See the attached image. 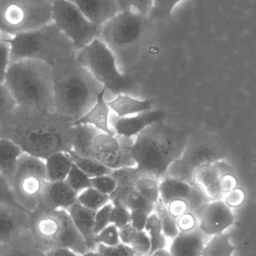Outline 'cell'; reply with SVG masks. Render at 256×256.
<instances>
[{
    "label": "cell",
    "mask_w": 256,
    "mask_h": 256,
    "mask_svg": "<svg viewBox=\"0 0 256 256\" xmlns=\"http://www.w3.org/2000/svg\"><path fill=\"white\" fill-rule=\"evenodd\" d=\"M47 182L45 160L24 152L11 184L17 200L27 210L33 212L40 203Z\"/></svg>",
    "instance_id": "11"
},
{
    "label": "cell",
    "mask_w": 256,
    "mask_h": 256,
    "mask_svg": "<svg viewBox=\"0 0 256 256\" xmlns=\"http://www.w3.org/2000/svg\"><path fill=\"white\" fill-rule=\"evenodd\" d=\"M185 0H153L149 18L154 21L166 20L172 15L175 8Z\"/></svg>",
    "instance_id": "36"
},
{
    "label": "cell",
    "mask_w": 256,
    "mask_h": 256,
    "mask_svg": "<svg viewBox=\"0 0 256 256\" xmlns=\"http://www.w3.org/2000/svg\"><path fill=\"white\" fill-rule=\"evenodd\" d=\"M29 230L45 252L64 248L81 256L89 251L67 210H54L39 204L29 216Z\"/></svg>",
    "instance_id": "5"
},
{
    "label": "cell",
    "mask_w": 256,
    "mask_h": 256,
    "mask_svg": "<svg viewBox=\"0 0 256 256\" xmlns=\"http://www.w3.org/2000/svg\"><path fill=\"white\" fill-rule=\"evenodd\" d=\"M45 165L48 182H63L66 180L73 162L69 152H58L45 158Z\"/></svg>",
    "instance_id": "25"
},
{
    "label": "cell",
    "mask_w": 256,
    "mask_h": 256,
    "mask_svg": "<svg viewBox=\"0 0 256 256\" xmlns=\"http://www.w3.org/2000/svg\"><path fill=\"white\" fill-rule=\"evenodd\" d=\"M118 232L121 243L130 245L131 242L138 231L131 225V224H129L121 228H119Z\"/></svg>",
    "instance_id": "54"
},
{
    "label": "cell",
    "mask_w": 256,
    "mask_h": 256,
    "mask_svg": "<svg viewBox=\"0 0 256 256\" xmlns=\"http://www.w3.org/2000/svg\"><path fill=\"white\" fill-rule=\"evenodd\" d=\"M51 16L53 24L72 42L75 52L99 36V28L69 0H54Z\"/></svg>",
    "instance_id": "12"
},
{
    "label": "cell",
    "mask_w": 256,
    "mask_h": 256,
    "mask_svg": "<svg viewBox=\"0 0 256 256\" xmlns=\"http://www.w3.org/2000/svg\"><path fill=\"white\" fill-rule=\"evenodd\" d=\"M204 236L198 226L190 232H180L170 246L171 256H201L206 244Z\"/></svg>",
    "instance_id": "20"
},
{
    "label": "cell",
    "mask_w": 256,
    "mask_h": 256,
    "mask_svg": "<svg viewBox=\"0 0 256 256\" xmlns=\"http://www.w3.org/2000/svg\"><path fill=\"white\" fill-rule=\"evenodd\" d=\"M81 256H102L97 251L89 250L86 252L85 254H82Z\"/></svg>",
    "instance_id": "57"
},
{
    "label": "cell",
    "mask_w": 256,
    "mask_h": 256,
    "mask_svg": "<svg viewBox=\"0 0 256 256\" xmlns=\"http://www.w3.org/2000/svg\"><path fill=\"white\" fill-rule=\"evenodd\" d=\"M92 188L99 191L102 194L110 196L117 186V182L114 178L110 176H102L90 178Z\"/></svg>",
    "instance_id": "44"
},
{
    "label": "cell",
    "mask_w": 256,
    "mask_h": 256,
    "mask_svg": "<svg viewBox=\"0 0 256 256\" xmlns=\"http://www.w3.org/2000/svg\"><path fill=\"white\" fill-rule=\"evenodd\" d=\"M166 208L168 213L176 219L188 212L187 203L184 200H177L170 202L167 204Z\"/></svg>",
    "instance_id": "53"
},
{
    "label": "cell",
    "mask_w": 256,
    "mask_h": 256,
    "mask_svg": "<svg viewBox=\"0 0 256 256\" xmlns=\"http://www.w3.org/2000/svg\"><path fill=\"white\" fill-rule=\"evenodd\" d=\"M246 200V192L242 188H234L232 190L225 194L223 201L230 208H236L243 204Z\"/></svg>",
    "instance_id": "49"
},
{
    "label": "cell",
    "mask_w": 256,
    "mask_h": 256,
    "mask_svg": "<svg viewBox=\"0 0 256 256\" xmlns=\"http://www.w3.org/2000/svg\"><path fill=\"white\" fill-rule=\"evenodd\" d=\"M4 84L15 98L18 106L56 112L52 66L50 64L33 60L11 62Z\"/></svg>",
    "instance_id": "4"
},
{
    "label": "cell",
    "mask_w": 256,
    "mask_h": 256,
    "mask_svg": "<svg viewBox=\"0 0 256 256\" xmlns=\"http://www.w3.org/2000/svg\"><path fill=\"white\" fill-rule=\"evenodd\" d=\"M96 251L102 256H136L129 245L122 243L114 246L98 244Z\"/></svg>",
    "instance_id": "45"
},
{
    "label": "cell",
    "mask_w": 256,
    "mask_h": 256,
    "mask_svg": "<svg viewBox=\"0 0 256 256\" xmlns=\"http://www.w3.org/2000/svg\"><path fill=\"white\" fill-rule=\"evenodd\" d=\"M131 225L137 231H144L150 214L142 210H130Z\"/></svg>",
    "instance_id": "52"
},
{
    "label": "cell",
    "mask_w": 256,
    "mask_h": 256,
    "mask_svg": "<svg viewBox=\"0 0 256 256\" xmlns=\"http://www.w3.org/2000/svg\"><path fill=\"white\" fill-rule=\"evenodd\" d=\"M228 173H234V168L226 159L215 161L197 168L193 174L192 184L194 186L204 189Z\"/></svg>",
    "instance_id": "23"
},
{
    "label": "cell",
    "mask_w": 256,
    "mask_h": 256,
    "mask_svg": "<svg viewBox=\"0 0 256 256\" xmlns=\"http://www.w3.org/2000/svg\"><path fill=\"white\" fill-rule=\"evenodd\" d=\"M112 206V203L110 202L109 203L105 204V206L101 208L99 210L96 212L94 226V231L96 234L100 232L103 228L111 224V222H110V214H111Z\"/></svg>",
    "instance_id": "48"
},
{
    "label": "cell",
    "mask_w": 256,
    "mask_h": 256,
    "mask_svg": "<svg viewBox=\"0 0 256 256\" xmlns=\"http://www.w3.org/2000/svg\"><path fill=\"white\" fill-rule=\"evenodd\" d=\"M110 202V196L102 194L93 188H87L78 195V202L95 212Z\"/></svg>",
    "instance_id": "34"
},
{
    "label": "cell",
    "mask_w": 256,
    "mask_h": 256,
    "mask_svg": "<svg viewBox=\"0 0 256 256\" xmlns=\"http://www.w3.org/2000/svg\"><path fill=\"white\" fill-rule=\"evenodd\" d=\"M129 246L136 256H147L151 249L150 238L145 231H138Z\"/></svg>",
    "instance_id": "42"
},
{
    "label": "cell",
    "mask_w": 256,
    "mask_h": 256,
    "mask_svg": "<svg viewBox=\"0 0 256 256\" xmlns=\"http://www.w3.org/2000/svg\"><path fill=\"white\" fill-rule=\"evenodd\" d=\"M155 212L159 216L161 228H162L164 236L166 238L173 240L180 232L177 225V219L173 218L168 213L166 206H164L160 201L155 206Z\"/></svg>",
    "instance_id": "35"
},
{
    "label": "cell",
    "mask_w": 256,
    "mask_h": 256,
    "mask_svg": "<svg viewBox=\"0 0 256 256\" xmlns=\"http://www.w3.org/2000/svg\"><path fill=\"white\" fill-rule=\"evenodd\" d=\"M18 104L4 84L0 82V126L6 122L15 112Z\"/></svg>",
    "instance_id": "37"
},
{
    "label": "cell",
    "mask_w": 256,
    "mask_h": 256,
    "mask_svg": "<svg viewBox=\"0 0 256 256\" xmlns=\"http://www.w3.org/2000/svg\"><path fill=\"white\" fill-rule=\"evenodd\" d=\"M98 28L120 10L117 0H69Z\"/></svg>",
    "instance_id": "17"
},
{
    "label": "cell",
    "mask_w": 256,
    "mask_h": 256,
    "mask_svg": "<svg viewBox=\"0 0 256 256\" xmlns=\"http://www.w3.org/2000/svg\"><path fill=\"white\" fill-rule=\"evenodd\" d=\"M243 244L234 246L230 243V236L226 233L211 236V238L204 245L201 256H231L236 250Z\"/></svg>",
    "instance_id": "29"
},
{
    "label": "cell",
    "mask_w": 256,
    "mask_h": 256,
    "mask_svg": "<svg viewBox=\"0 0 256 256\" xmlns=\"http://www.w3.org/2000/svg\"><path fill=\"white\" fill-rule=\"evenodd\" d=\"M226 150L220 140L203 132L189 134L187 142L180 158L170 165L165 177L192 184L197 168L205 164L226 159Z\"/></svg>",
    "instance_id": "8"
},
{
    "label": "cell",
    "mask_w": 256,
    "mask_h": 256,
    "mask_svg": "<svg viewBox=\"0 0 256 256\" xmlns=\"http://www.w3.org/2000/svg\"><path fill=\"white\" fill-rule=\"evenodd\" d=\"M10 36H7V34H4V33L0 32V40H6V39L10 38Z\"/></svg>",
    "instance_id": "58"
},
{
    "label": "cell",
    "mask_w": 256,
    "mask_h": 256,
    "mask_svg": "<svg viewBox=\"0 0 256 256\" xmlns=\"http://www.w3.org/2000/svg\"><path fill=\"white\" fill-rule=\"evenodd\" d=\"M96 242L97 244L108 246H117L121 243L119 237L118 228L111 224L96 234Z\"/></svg>",
    "instance_id": "41"
},
{
    "label": "cell",
    "mask_w": 256,
    "mask_h": 256,
    "mask_svg": "<svg viewBox=\"0 0 256 256\" xmlns=\"http://www.w3.org/2000/svg\"><path fill=\"white\" fill-rule=\"evenodd\" d=\"M21 213L24 212L0 204V244L7 242L28 228H24L21 225L23 224L21 218L19 219L18 216Z\"/></svg>",
    "instance_id": "27"
},
{
    "label": "cell",
    "mask_w": 256,
    "mask_h": 256,
    "mask_svg": "<svg viewBox=\"0 0 256 256\" xmlns=\"http://www.w3.org/2000/svg\"><path fill=\"white\" fill-rule=\"evenodd\" d=\"M78 202V194L66 180L47 182L41 196L42 206L54 210H67Z\"/></svg>",
    "instance_id": "16"
},
{
    "label": "cell",
    "mask_w": 256,
    "mask_h": 256,
    "mask_svg": "<svg viewBox=\"0 0 256 256\" xmlns=\"http://www.w3.org/2000/svg\"><path fill=\"white\" fill-rule=\"evenodd\" d=\"M106 92V90L104 88L99 93L94 105L73 124H87L105 134L117 136L109 126V117L111 111L108 102L105 100Z\"/></svg>",
    "instance_id": "19"
},
{
    "label": "cell",
    "mask_w": 256,
    "mask_h": 256,
    "mask_svg": "<svg viewBox=\"0 0 256 256\" xmlns=\"http://www.w3.org/2000/svg\"><path fill=\"white\" fill-rule=\"evenodd\" d=\"M218 184L224 197L225 194L238 186V180L234 173H228L222 176L218 180Z\"/></svg>",
    "instance_id": "51"
},
{
    "label": "cell",
    "mask_w": 256,
    "mask_h": 256,
    "mask_svg": "<svg viewBox=\"0 0 256 256\" xmlns=\"http://www.w3.org/2000/svg\"><path fill=\"white\" fill-rule=\"evenodd\" d=\"M75 60L78 66L87 69L107 92L126 94L133 87L132 76L120 72L114 51L99 38L75 52Z\"/></svg>",
    "instance_id": "7"
},
{
    "label": "cell",
    "mask_w": 256,
    "mask_h": 256,
    "mask_svg": "<svg viewBox=\"0 0 256 256\" xmlns=\"http://www.w3.org/2000/svg\"><path fill=\"white\" fill-rule=\"evenodd\" d=\"M11 46L6 40H0V82L4 84L11 64Z\"/></svg>",
    "instance_id": "47"
},
{
    "label": "cell",
    "mask_w": 256,
    "mask_h": 256,
    "mask_svg": "<svg viewBox=\"0 0 256 256\" xmlns=\"http://www.w3.org/2000/svg\"><path fill=\"white\" fill-rule=\"evenodd\" d=\"M0 256H45V252L38 246L28 227L0 244Z\"/></svg>",
    "instance_id": "21"
},
{
    "label": "cell",
    "mask_w": 256,
    "mask_h": 256,
    "mask_svg": "<svg viewBox=\"0 0 256 256\" xmlns=\"http://www.w3.org/2000/svg\"><path fill=\"white\" fill-rule=\"evenodd\" d=\"M154 100L152 98L140 99L131 97L127 94H117L114 100L108 102L111 112L117 117L130 116L153 109Z\"/></svg>",
    "instance_id": "22"
},
{
    "label": "cell",
    "mask_w": 256,
    "mask_h": 256,
    "mask_svg": "<svg viewBox=\"0 0 256 256\" xmlns=\"http://www.w3.org/2000/svg\"><path fill=\"white\" fill-rule=\"evenodd\" d=\"M45 256H81L78 255L76 252H73L69 249H61L51 250L45 252Z\"/></svg>",
    "instance_id": "55"
},
{
    "label": "cell",
    "mask_w": 256,
    "mask_h": 256,
    "mask_svg": "<svg viewBox=\"0 0 256 256\" xmlns=\"http://www.w3.org/2000/svg\"><path fill=\"white\" fill-rule=\"evenodd\" d=\"M111 203L113 206L110 214V222L115 225L118 228L130 224V210L120 203Z\"/></svg>",
    "instance_id": "40"
},
{
    "label": "cell",
    "mask_w": 256,
    "mask_h": 256,
    "mask_svg": "<svg viewBox=\"0 0 256 256\" xmlns=\"http://www.w3.org/2000/svg\"><path fill=\"white\" fill-rule=\"evenodd\" d=\"M198 220V228L205 236L222 234L234 224V216L223 200L209 202L193 212Z\"/></svg>",
    "instance_id": "14"
},
{
    "label": "cell",
    "mask_w": 256,
    "mask_h": 256,
    "mask_svg": "<svg viewBox=\"0 0 256 256\" xmlns=\"http://www.w3.org/2000/svg\"><path fill=\"white\" fill-rule=\"evenodd\" d=\"M74 137L72 150L80 156L94 160L93 141L101 132L96 128L87 124H73Z\"/></svg>",
    "instance_id": "26"
},
{
    "label": "cell",
    "mask_w": 256,
    "mask_h": 256,
    "mask_svg": "<svg viewBox=\"0 0 256 256\" xmlns=\"http://www.w3.org/2000/svg\"><path fill=\"white\" fill-rule=\"evenodd\" d=\"M150 256H171V252L169 250L165 249V248H162V249L158 250L155 251L154 252L151 254Z\"/></svg>",
    "instance_id": "56"
},
{
    "label": "cell",
    "mask_w": 256,
    "mask_h": 256,
    "mask_svg": "<svg viewBox=\"0 0 256 256\" xmlns=\"http://www.w3.org/2000/svg\"><path fill=\"white\" fill-rule=\"evenodd\" d=\"M177 225L179 231L186 232L196 228L198 226V220L193 214L188 212L177 218Z\"/></svg>",
    "instance_id": "50"
},
{
    "label": "cell",
    "mask_w": 256,
    "mask_h": 256,
    "mask_svg": "<svg viewBox=\"0 0 256 256\" xmlns=\"http://www.w3.org/2000/svg\"><path fill=\"white\" fill-rule=\"evenodd\" d=\"M111 202H119L127 208L129 210H142L147 212L148 214H151L155 212V204L150 202L148 200L143 197L135 188L124 194L118 201Z\"/></svg>",
    "instance_id": "32"
},
{
    "label": "cell",
    "mask_w": 256,
    "mask_h": 256,
    "mask_svg": "<svg viewBox=\"0 0 256 256\" xmlns=\"http://www.w3.org/2000/svg\"><path fill=\"white\" fill-rule=\"evenodd\" d=\"M144 231L147 232L151 244V249L147 256H150L158 250L166 248L167 238L162 233L160 221L156 212H153L149 216Z\"/></svg>",
    "instance_id": "31"
},
{
    "label": "cell",
    "mask_w": 256,
    "mask_h": 256,
    "mask_svg": "<svg viewBox=\"0 0 256 256\" xmlns=\"http://www.w3.org/2000/svg\"><path fill=\"white\" fill-rule=\"evenodd\" d=\"M189 134L164 121L145 128L129 146L137 170L144 176L163 178L170 165L183 154Z\"/></svg>",
    "instance_id": "2"
},
{
    "label": "cell",
    "mask_w": 256,
    "mask_h": 256,
    "mask_svg": "<svg viewBox=\"0 0 256 256\" xmlns=\"http://www.w3.org/2000/svg\"><path fill=\"white\" fill-rule=\"evenodd\" d=\"M192 185L178 179L164 177L159 180V201L166 206L170 202L186 200Z\"/></svg>",
    "instance_id": "28"
},
{
    "label": "cell",
    "mask_w": 256,
    "mask_h": 256,
    "mask_svg": "<svg viewBox=\"0 0 256 256\" xmlns=\"http://www.w3.org/2000/svg\"><path fill=\"white\" fill-rule=\"evenodd\" d=\"M136 190L156 206L159 202V180L150 176H141L135 182Z\"/></svg>",
    "instance_id": "33"
},
{
    "label": "cell",
    "mask_w": 256,
    "mask_h": 256,
    "mask_svg": "<svg viewBox=\"0 0 256 256\" xmlns=\"http://www.w3.org/2000/svg\"><path fill=\"white\" fill-rule=\"evenodd\" d=\"M11 46V62L39 60L51 66L75 55L72 42L53 22L6 39Z\"/></svg>",
    "instance_id": "6"
},
{
    "label": "cell",
    "mask_w": 256,
    "mask_h": 256,
    "mask_svg": "<svg viewBox=\"0 0 256 256\" xmlns=\"http://www.w3.org/2000/svg\"><path fill=\"white\" fill-rule=\"evenodd\" d=\"M75 228L84 239L89 250L96 251L97 244L94 231L96 212L86 208L77 202L67 210Z\"/></svg>",
    "instance_id": "18"
},
{
    "label": "cell",
    "mask_w": 256,
    "mask_h": 256,
    "mask_svg": "<svg viewBox=\"0 0 256 256\" xmlns=\"http://www.w3.org/2000/svg\"><path fill=\"white\" fill-rule=\"evenodd\" d=\"M120 10L131 9L149 16L153 0H117Z\"/></svg>",
    "instance_id": "46"
},
{
    "label": "cell",
    "mask_w": 256,
    "mask_h": 256,
    "mask_svg": "<svg viewBox=\"0 0 256 256\" xmlns=\"http://www.w3.org/2000/svg\"><path fill=\"white\" fill-rule=\"evenodd\" d=\"M66 182L78 195L87 188H92L90 178L74 164L66 178Z\"/></svg>",
    "instance_id": "38"
},
{
    "label": "cell",
    "mask_w": 256,
    "mask_h": 256,
    "mask_svg": "<svg viewBox=\"0 0 256 256\" xmlns=\"http://www.w3.org/2000/svg\"><path fill=\"white\" fill-rule=\"evenodd\" d=\"M185 201L187 203L188 212L191 213H193L198 208L210 202L206 196L203 189L194 185H192V189Z\"/></svg>",
    "instance_id": "43"
},
{
    "label": "cell",
    "mask_w": 256,
    "mask_h": 256,
    "mask_svg": "<svg viewBox=\"0 0 256 256\" xmlns=\"http://www.w3.org/2000/svg\"><path fill=\"white\" fill-rule=\"evenodd\" d=\"M130 144L122 142L117 136L100 132L93 138L94 160L113 170L135 166L129 150Z\"/></svg>",
    "instance_id": "13"
},
{
    "label": "cell",
    "mask_w": 256,
    "mask_h": 256,
    "mask_svg": "<svg viewBox=\"0 0 256 256\" xmlns=\"http://www.w3.org/2000/svg\"><path fill=\"white\" fill-rule=\"evenodd\" d=\"M153 21L131 9L120 10L99 28V38L113 51L133 46L148 32Z\"/></svg>",
    "instance_id": "10"
},
{
    "label": "cell",
    "mask_w": 256,
    "mask_h": 256,
    "mask_svg": "<svg viewBox=\"0 0 256 256\" xmlns=\"http://www.w3.org/2000/svg\"><path fill=\"white\" fill-rule=\"evenodd\" d=\"M166 114L162 110L152 109L130 116L110 115L109 126L117 136L132 138L151 124L165 121Z\"/></svg>",
    "instance_id": "15"
},
{
    "label": "cell",
    "mask_w": 256,
    "mask_h": 256,
    "mask_svg": "<svg viewBox=\"0 0 256 256\" xmlns=\"http://www.w3.org/2000/svg\"><path fill=\"white\" fill-rule=\"evenodd\" d=\"M0 137L16 143L24 153L45 160L55 152L72 150L73 122L57 112L18 106L0 126Z\"/></svg>",
    "instance_id": "1"
},
{
    "label": "cell",
    "mask_w": 256,
    "mask_h": 256,
    "mask_svg": "<svg viewBox=\"0 0 256 256\" xmlns=\"http://www.w3.org/2000/svg\"><path fill=\"white\" fill-rule=\"evenodd\" d=\"M0 204L18 209L28 215L31 214V212L27 210L17 200L9 182L1 174H0Z\"/></svg>",
    "instance_id": "39"
},
{
    "label": "cell",
    "mask_w": 256,
    "mask_h": 256,
    "mask_svg": "<svg viewBox=\"0 0 256 256\" xmlns=\"http://www.w3.org/2000/svg\"><path fill=\"white\" fill-rule=\"evenodd\" d=\"M22 149L12 140L0 137V174L12 184Z\"/></svg>",
    "instance_id": "24"
},
{
    "label": "cell",
    "mask_w": 256,
    "mask_h": 256,
    "mask_svg": "<svg viewBox=\"0 0 256 256\" xmlns=\"http://www.w3.org/2000/svg\"><path fill=\"white\" fill-rule=\"evenodd\" d=\"M69 153L72 158L73 164L76 165L81 171L84 172L90 178L99 177V176H110L113 170L108 168L94 160L80 156L72 150L69 152Z\"/></svg>",
    "instance_id": "30"
},
{
    "label": "cell",
    "mask_w": 256,
    "mask_h": 256,
    "mask_svg": "<svg viewBox=\"0 0 256 256\" xmlns=\"http://www.w3.org/2000/svg\"><path fill=\"white\" fill-rule=\"evenodd\" d=\"M48 0L14 1L0 8V32L12 37L52 22Z\"/></svg>",
    "instance_id": "9"
},
{
    "label": "cell",
    "mask_w": 256,
    "mask_h": 256,
    "mask_svg": "<svg viewBox=\"0 0 256 256\" xmlns=\"http://www.w3.org/2000/svg\"><path fill=\"white\" fill-rule=\"evenodd\" d=\"M75 56L52 66L56 112L73 124L94 105L104 88L87 69L77 64Z\"/></svg>",
    "instance_id": "3"
}]
</instances>
